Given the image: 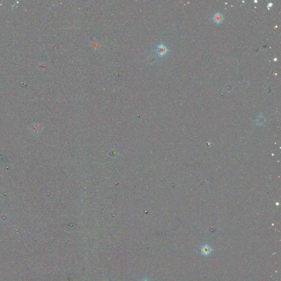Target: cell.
Segmentation results:
<instances>
[{"label":"cell","instance_id":"1","mask_svg":"<svg viewBox=\"0 0 281 281\" xmlns=\"http://www.w3.org/2000/svg\"><path fill=\"white\" fill-rule=\"evenodd\" d=\"M224 20L223 16L220 13H216L213 17V21L216 24L221 23Z\"/></svg>","mask_w":281,"mask_h":281},{"label":"cell","instance_id":"5","mask_svg":"<svg viewBox=\"0 0 281 281\" xmlns=\"http://www.w3.org/2000/svg\"><path fill=\"white\" fill-rule=\"evenodd\" d=\"M272 5H273V4H272V3H270L269 4L268 6H272Z\"/></svg>","mask_w":281,"mask_h":281},{"label":"cell","instance_id":"3","mask_svg":"<svg viewBox=\"0 0 281 281\" xmlns=\"http://www.w3.org/2000/svg\"><path fill=\"white\" fill-rule=\"evenodd\" d=\"M211 250H212L211 248L208 245L203 246L201 248V249L202 254L204 255H209L211 252Z\"/></svg>","mask_w":281,"mask_h":281},{"label":"cell","instance_id":"2","mask_svg":"<svg viewBox=\"0 0 281 281\" xmlns=\"http://www.w3.org/2000/svg\"><path fill=\"white\" fill-rule=\"evenodd\" d=\"M167 48L164 45H159V46L156 48V52L159 55H164L167 52Z\"/></svg>","mask_w":281,"mask_h":281},{"label":"cell","instance_id":"6","mask_svg":"<svg viewBox=\"0 0 281 281\" xmlns=\"http://www.w3.org/2000/svg\"><path fill=\"white\" fill-rule=\"evenodd\" d=\"M145 281H147V280H145Z\"/></svg>","mask_w":281,"mask_h":281},{"label":"cell","instance_id":"4","mask_svg":"<svg viewBox=\"0 0 281 281\" xmlns=\"http://www.w3.org/2000/svg\"><path fill=\"white\" fill-rule=\"evenodd\" d=\"M224 89H225V90L226 91H227V92H231L233 89V84H231V83H227V84H226L225 85V86L224 87Z\"/></svg>","mask_w":281,"mask_h":281}]
</instances>
